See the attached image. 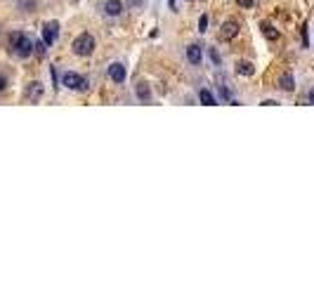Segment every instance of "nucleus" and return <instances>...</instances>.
Wrapping results in <instances>:
<instances>
[{
	"instance_id": "obj_9",
	"label": "nucleus",
	"mask_w": 314,
	"mask_h": 283,
	"mask_svg": "<svg viewBox=\"0 0 314 283\" xmlns=\"http://www.w3.org/2000/svg\"><path fill=\"white\" fill-rule=\"evenodd\" d=\"M279 87H281L284 92H293V90H295V78H293L291 71L281 73V78H279Z\"/></svg>"
},
{
	"instance_id": "obj_20",
	"label": "nucleus",
	"mask_w": 314,
	"mask_h": 283,
	"mask_svg": "<svg viewBox=\"0 0 314 283\" xmlns=\"http://www.w3.org/2000/svg\"><path fill=\"white\" fill-rule=\"evenodd\" d=\"M307 102H309V104H314V87L307 92Z\"/></svg>"
},
{
	"instance_id": "obj_4",
	"label": "nucleus",
	"mask_w": 314,
	"mask_h": 283,
	"mask_svg": "<svg viewBox=\"0 0 314 283\" xmlns=\"http://www.w3.org/2000/svg\"><path fill=\"white\" fill-rule=\"evenodd\" d=\"M59 38V24L57 22H47L45 29H43V40L47 45H54V40Z\"/></svg>"
},
{
	"instance_id": "obj_6",
	"label": "nucleus",
	"mask_w": 314,
	"mask_h": 283,
	"mask_svg": "<svg viewBox=\"0 0 314 283\" xmlns=\"http://www.w3.org/2000/svg\"><path fill=\"white\" fill-rule=\"evenodd\" d=\"M125 76H128V71H125V66H123V64H118V61H116V64H111V66H109V78H111L114 83H125Z\"/></svg>"
},
{
	"instance_id": "obj_22",
	"label": "nucleus",
	"mask_w": 314,
	"mask_h": 283,
	"mask_svg": "<svg viewBox=\"0 0 314 283\" xmlns=\"http://www.w3.org/2000/svg\"><path fill=\"white\" fill-rule=\"evenodd\" d=\"M170 8H173V10H175V0H170Z\"/></svg>"
},
{
	"instance_id": "obj_7",
	"label": "nucleus",
	"mask_w": 314,
	"mask_h": 283,
	"mask_svg": "<svg viewBox=\"0 0 314 283\" xmlns=\"http://www.w3.org/2000/svg\"><path fill=\"white\" fill-rule=\"evenodd\" d=\"M40 97H43V83H38V80L29 83V87H26V100L29 102H40Z\"/></svg>"
},
{
	"instance_id": "obj_21",
	"label": "nucleus",
	"mask_w": 314,
	"mask_h": 283,
	"mask_svg": "<svg viewBox=\"0 0 314 283\" xmlns=\"http://www.w3.org/2000/svg\"><path fill=\"white\" fill-rule=\"evenodd\" d=\"M262 107H276V102L274 100H265L262 102Z\"/></svg>"
},
{
	"instance_id": "obj_2",
	"label": "nucleus",
	"mask_w": 314,
	"mask_h": 283,
	"mask_svg": "<svg viewBox=\"0 0 314 283\" xmlns=\"http://www.w3.org/2000/svg\"><path fill=\"white\" fill-rule=\"evenodd\" d=\"M73 54H78V57H90L92 52H95V47H97V43H95V38H92L90 33H81L76 40H73Z\"/></svg>"
},
{
	"instance_id": "obj_16",
	"label": "nucleus",
	"mask_w": 314,
	"mask_h": 283,
	"mask_svg": "<svg viewBox=\"0 0 314 283\" xmlns=\"http://www.w3.org/2000/svg\"><path fill=\"white\" fill-rule=\"evenodd\" d=\"M208 54H210V59H213L215 66H220V54H217V50H215V47H210V50H208Z\"/></svg>"
},
{
	"instance_id": "obj_14",
	"label": "nucleus",
	"mask_w": 314,
	"mask_h": 283,
	"mask_svg": "<svg viewBox=\"0 0 314 283\" xmlns=\"http://www.w3.org/2000/svg\"><path fill=\"white\" fill-rule=\"evenodd\" d=\"M199 100H201V104H206V107H215V97H213V92L201 90V92H199Z\"/></svg>"
},
{
	"instance_id": "obj_15",
	"label": "nucleus",
	"mask_w": 314,
	"mask_h": 283,
	"mask_svg": "<svg viewBox=\"0 0 314 283\" xmlns=\"http://www.w3.org/2000/svg\"><path fill=\"white\" fill-rule=\"evenodd\" d=\"M47 43L45 40H36V43H33V52L38 54V57H43V54H45V50H47Z\"/></svg>"
},
{
	"instance_id": "obj_1",
	"label": "nucleus",
	"mask_w": 314,
	"mask_h": 283,
	"mask_svg": "<svg viewBox=\"0 0 314 283\" xmlns=\"http://www.w3.org/2000/svg\"><path fill=\"white\" fill-rule=\"evenodd\" d=\"M10 47H12V52H15L17 57H22V59H26V57L33 54V40L26 38L22 31L10 33Z\"/></svg>"
},
{
	"instance_id": "obj_19",
	"label": "nucleus",
	"mask_w": 314,
	"mask_h": 283,
	"mask_svg": "<svg viewBox=\"0 0 314 283\" xmlns=\"http://www.w3.org/2000/svg\"><path fill=\"white\" fill-rule=\"evenodd\" d=\"M5 87H8V78H5L3 73H0V92L5 90Z\"/></svg>"
},
{
	"instance_id": "obj_13",
	"label": "nucleus",
	"mask_w": 314,
	"mask_h": 283,
	"mask_svg": "<svg viewBox=\"0 0 314 283\" xmlns=\"http://www.w3.org/2000/svg\"><path fill=\"white\" fill-rule=\"evenodd\" d=\"M237 73H239V76H253L255 69H253V64H251V61H239V64H237Z\"/></svg>"
},
{
	"instance_id": "obj_18",
	"label": "nucleus",
	"mask_w": 314,
	"mask_h": 283,
	"mask_svg": "<svg viewBox=\"0 0 314 283\" xmlns=\"http://www.w3.org/2000/svg\"><path fill=\"white\" fill-rule=\"evenodd\" d=\"M237 3L241 5V8H246V10H248V8H253V0H237Z\"/></svg>"
},
{
	"instance_id": "obj_17",
	"label": "nucleus",
	"mask_w": 314,
	"mask_h": 283,
	"mask_svg": "<svg viewBox=\"0 0 314 283\" xmlns=\"http://www.w3.org/2000/svg\"><path fill=\"white\" fill-rule=\"evenodd\" d=\"M206 29H208V15H201V19H199V31H201V33H206Z\"/></svg>"
},
{
	"instance_id": "obj_8",
	"label": "nucleus",
	"mask_w": 314,
	"mask_h": 283,
	"mask_svg": "<svg viewBox=\"0 0 314 283\" xmlns=\"http://www.w3.org/2000/svg\"><path fill=\"white\" fill-rule=\"evenodd\" d=\"M104 12H107V17H121L123 3L121 0H107V3H104Z\"/></svg>"
},
{
	"instance_id": "obj_12",
	"label": "nucleus",
	"mask_w": 314,
	"mask_h": 283,
	"mask_svg": "<svg viewBox=\"0 0 314 283\" xmlns=\"http://www.w3.org/2000/svg\"><path fill=\"white\" fill-rule=\"evenodd\" d=\"M260 29H262V33H265V38H267V40H279V31H276L272 24L262 22V24H260Z\"/></svg>"
},
{
	"instance_id": "obj_11",
	"label": "nucleus",
	"mask_w": 314,
	"mask_h": 283,
	"mask_svg": "<svg viewBox=\"0 0 314 283\" xmlns=\"http://www.w3.org/2000/svg\"><path fill=\"white\" fill-rule=\"evenodd\" d=\"M187 59H189V64H201V45H189L187 47Z\"/></svg>"
},
{
	"instance_id": "obj_3",
	"label": "nucleus",
	"mask_w": 314,
	"mask_h": 283,
	"mask_svg": "<svg viewBox=\"0 0 314 283\" xmlns=\"http://www.w3.org/2000/svg\"><path fill=\"white\" fill-rule=\"evenodd\" d=\"M61 83H64V87L76 90V92H85V90H88V78H83L81 73H73V71H66L64 78H61Z\"/></svg>"
},
{
	"instance_id": "obj_5",
	"label": "nucleus",
	"mask_w": 314,
	"mask_h": 283,
	"mask_svg": "<svg viewBox=\"0 0 314 283\" xmlns=\"http://www.w3.org/2000/svg\"><path fill=\"white\" fill-rule=\"evenodd\" d=\"M237 36H239V24L234 19H229V22H224L220 26V38L231 40V38H237Z\"/></svg>"
},
{
	"instance_id": "obj_10",
	"label": "nucleus",
	"mask_w": 314,
	"mask_h": 283,
	"mask_svg": "<svg viewBox=\"0 0 314 283\" xmlns=\"http://www.w3.org/2000/svg\"><path fill=\"white\" fill-rule=\"evenodd\" d=\"M135 92H137V100L144 102V104H149V100H151V87H149V83H137V87H135Z\"/></svg>"
}]
</instances>
